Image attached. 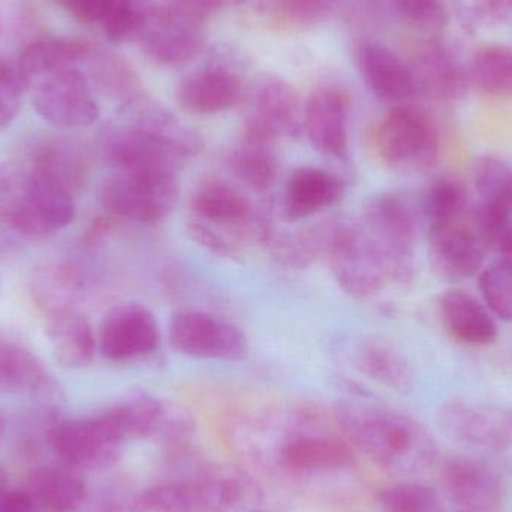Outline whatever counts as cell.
Segmentation results:
<instances>
[{"mask_svg":"<svg viewBox=\"0 0 512 512\" xmlns=\"http://www.w3.org/2000/svg\"><path fill=\"white\" fill-rule=\"evenodd\" d=\"M355 367L376 384L408 393L414 388L415 375L408 358L390 342L381 339H363L354 349Z\"/></svg>","mask_w":512,"mask_h":512,"instance_id":"obj_31","label":"cell"},{"mask_svg":"<svg viewBox=\"0 0 512 512\" xmlns=\"http://www.w3.org/2000/svg\"><path fill=\"white\" fill-rule=\"evenodd\" d=\"M186 228L195 243L218 256L239 254V243L230 234L267 240L271 233L267 222L256 216L248 195L221 179L206 180L194 189Z\"/></svg>","mask_w":512,"mask_h":512,"instance_id":"obj_3","label":"cell"},{"mask_svg":"<svg viewBox=\"0 0 512 512\" xmlns=\"http://www.w3.org/2000/svg\"><path fill=\"white\" fill-rule=\"evenodd\" d=\"M343 426L352 441L379 468L414 474L438 457L435 439L414 418L388 409H349Z\"/></svg>","mask_w":512,"mask_h":512,"instance_id":"obj_2","label":"cell"},{"mask_svg":"<svg viewBox=\"0 0 512 512\" xmlns=\"http://www.w3.org/2000/svg\"><path fill=\"white\" fill-rule=\"evenodd\" d=\"M122 435L128 439H144L161 430L165 420L162 403L146 393L131 394L108 409Z\"/></svg>","mask_w":512,"mask_h":512,"instance_id":"obj_37","label":"cell"},{"mask_svg":"<svg viewBox=\"0 0 512 512\" xmlns=\"http://www.w3.org/2000/svg\"><path fill=\"white\" fill-rule=\"evenodd\" d=\"M378 501L384 512H442L438 492L415 481L385 487L379 492Z\"/></svg>","mask_w":512,"mask_h":512,"instance_id":"obj_41","label":"cell"},{"mask_svg":"<svg viewBox=\"0 0 512 512\" xmlns=\"http://www.w3.org/2000/svg\"><path fill=\"white\" fill-rule=\"evenodd\" d=\"M324 256L339 288L355 300H369L394 285L387 258L361 224H333Z\"/></svg>","mask_w":512,"mask_h":512,"instance_id":"obj_5","label":"cell"},{"mask_svg":"<svg viewBox=\"0 0 512 512\" xmlns=\"http://www.w3.org/2000/svg\"><path fill=\"white\" fill-rule=\"evenodd\" d=\"M343 0H274V20L288 29H309L328 20Z\"/></svg>","mask_w":512,"mask_h":512,"instance_id":"obj_42","label":"cell"},{"mask_svg":"<svg viewBox=\"0 0 512 512\" xmlns=\"http://www.w3.org/2000/svg\"><path fill=\"white\" fill-rule=\"evenodd\" d=\"M378 158L388 170L405 176L433 170L441 158V135L429 113L414 104L391 108L375 132Z\"/></svg>","mask_w":512,"mask_h":512,"instance_id":"obj_4","label":"cell"},{"mask_svg":"<svg viewBox=\"0 0 512 512\" xmlns=\"http://www.w3.org/2000/svg\"><path fill=\"white\" fill-rule=\"evenodd\" d=\"M239 481L222 475L161 484L135 499V512H230L242 501Z\"/></svg>","mask_w":512,"mask_h":512,"instance_id":"obj_13","label":"cell"},{"mask_svg":"<svg viewBox=\"0 0 512 512\" xmlns=\"http://www.w3.org/2000/svg\"><path fill=\"white\" fill-rule=\"evenodd\" d=\"M481 297L498 321L512 322V256H498L481 268Z\"/></svg>","mask_w":512,"mask_h":512,"instance_id":"obj_40","label":"cell"},{"mask_svg":"<svg viewBox=\"0 0 512 512\" xmlns=\"http://www.w3.org/2000/svg\"><path fill=\"white\" fill-rule=\"evenodd\" d=\"M445 495L462 512H499L505 504L501 475L477 457H447L439 468Z\"/></svg>","mask_w":512,"mask_h":512,"instance_id":"obj_18","label":"cell"},{"mask_svg":"<svg viewBox=\"0 0 512 512\" xmlns=\"http://www.w3.org/2000/svg\"><path fill=\"white\" fill-rule=\"evenodd\" d=\"M39 117L62 129L92 126L99 119L95 90L78 68L42 78L33 95Z\"/></svg>","mask_w":512,"mask_h":512,"instance_id":"obj_15","label":"cell"},{"mask_svg":"<svg viewBox=\"0 0 512 512\" xmlns=\"http://www.w3.org/2000/svg\"><path fill=\"white\" fill-rule=\"evenodd\" d=\"M0 30H2V21H0Z\"/></svg>","mask_w":512,"mask_h":512,"instance_id":"obj_51","label":"cell"},{"mask_svg":"<svg viewBox=\"0 0 512 512\" xmlns=\"http://www.w3.org/2000/svg\"><path fill=\"white\" fill-rule=\"evenodd\" d=\"M101 152L114 173L179 177L185 155L143 126L125 122L102 135Z\"/></svg>","mask_w":512,"mask_h":512,"instance_id":"obj_9","label":"cell"},{"mask_svg":"<svg viewBox=\"0 0 512 512\" xmlns=\"http://www.w3.org/2000/svg\"><path fill=\"white\" fill-rule=\"evenodd\" d=\"M246 87L230 66H203L180 81L177 104L195 116H215L242 105Z\"/></svg>","mask_w":512,"mask_h":512,"instance_id":"obj_22","label":"cell"},{"mask_svg":"<svg viewBox=\"0 0 512 512\" xmlns=\"http://www.w3.org/2000/svg\"><path fill=\"white\" fill-rule=\"evenodd\" d=\"M436 307L442 328L454 342L468 348H487L498 340V319L471 292L447 289L439 295Z\"/></svg>","mask_w":512,"mask_h":512,"instance_id":"obj_24","label":"cell"},{"mask_svg":"<svg viewBox=\"0 0 512 512\" xmlns=\"http://www.w3.org/2000/svg\"><path fill=\"white\" fill-rule=\"evenodd\" d=\"M155 9L153 0H113L99 27L113 44L137 42Z\"/></svg>","mask_w":512,"mask_h":512,"instance_id":"obj_39","label":"cell"},{"mask_svg":"<svg viewBox=\"0 0 512 512\" xmlns=\"http://www.w3.org/2000/svg\"><path fill=\"white\" fill-rule=\"evenodd\" d=\"M75 218L71 192L18 162H0V228L24 239L45 240Z\"/></svg>","mask_w":512,"mask_h":512,"instance_id":"obj_1","label":"cell"},{"mask_svg":"<svg viewBox=\"0 0 512 512\" xmlns=\"http://www.w3.org/2000/svg\"><path fill=\"white\" fill-rule=\"evenodd\" d=\"M469 27H492L512 20V0H453Z\"/></svg>","mask_w":512,"mask_h":512,"instance_id":"obj_44","label":"cell"},{"mask_svg":"<svg viewBox=\"0 0 512 512\" xmlns=\"http://www.w3.org/2000/svg\"><path fill=\"white\" fill-rule=\"evenodd\" d=\"M310 146L328 158H349V99L336 87H319L304 102V131Z\"/></svg>","mask_w":512,"mask_h":512,"instance_id":"obj_19","label":"cell"},{"mask_svg":"<svg viewBox=\"0 0 512 512\" xmlns=\"http://www.w3.org/2000/svg\"><path fill=\"white\" fill-rule=\"evenodd\" d=\"M171 348L197 360L242 361L249 352L246 334L237 325L201 310H180L168 327Z\"/></svg>","mask_w":512,"mask_h":512,"instance_id":"obj_11","label":"cell"},{"mask_svg":"<svg viewBox=\"0 0 512 512\" xmlns=\"http://www.w3.org/2000/svg\"><path fill=\"white\" fill-rule=\"evenodd\" d=\"M225 2L227 0H167V6L204 23L210 15L224 8Z\"/></svg>","mask_w":512,"mask_h":512,"instance_id":"obj_46","label":"cell"},{"mask_svg":"<svg viewBox=\"0 0 512 512\" xmlns=\"http://www.w3.org/2000/svg\"><path fill=\"white\" fill-rule=\"evenodd\" d=\"M203 21L170 6H156L137 44L150 62L165 68L186 65L203 51Z\"/></svg>","mask_w":512,"mask_h":512,"instance_id":"obj_16","label":"cell"},{"mask_svg":"<svg viewBox=\"0 0 512 512\" xmlns=\"http://www.w3.org/2000/svg\"><path fill=\"white\" fill-rule=\"evenodd\" d=\"M179 177L114 173L102 183L99 201L108 215L135 224L165 221L179 203Z\"/></svg>","mask_w":512,"mask_h":512,"instance_id":"obj_7","label":"cell"},{"mask_svg":"<svg viewBox=\"0 0 512 512\" xmlns=\"http://www.w3.org/2000/svg\"><path fill=\"white\" fill-rule=\"evenodd\" d=\"M394 11L406 24L424 35L444 32L450 23V11L442 0H390Z\"/></svg>","mask_w":512,"mask_h":512,"instance_id":"obj_43","label":"cell"},{"mask_svg":"<svg viewBox=\"0 0 512 512\" xmlns=\"http://www.w3.org/2000/svg\"><path fill=\"white\" fill-rule=\"evenodd\" d=\"M361 225L387 258L394 285L411 282L415 273L417 218L409 204L391 192L375 195L364 207Z\"/></svg>","mask_w":512,"mask_h":512,"instance_id":"obj_8","label":"cell"},{"mask_svg":"<svg viewBox=\"0 0 512 512\" xmlns=\"http://www.w3.org/2000/svg\"><path fill=\"white\" fill-rule=\"evenodd\" d=\"M436 421L451 441L465 447L504 451L512 444V418L483 403L448 400L439 406Z\"/></svg>","mask_w":512,"mask_h":512,"instance_id":"obj_17","label":"cell"},{"mask_svg":"<svg viewBox=\"0 0 512 512\" xmlns=\"http://www.w3.org/2000/svg\"><path fill=\"white\" fill-rule=\"evenodd\" d=\"M80 71L93 90L116 99L122 105L144 95L140 78L135 74L134 68L122 56L101 45L92 42L86 59L81 63Z\"/></svg>","mask_w":512,"mask_h":512,"instance_id":"obj_29","label":"cell"},{"mask_svg":"<svg viewBox=\"0 0 512 512\" xmlns=\"http://www.w3.org/2000/svg\"><path fill=\"white\" fill-rule=\"evenodd\" d=\"M98 349L111 363H137L155 354L161 342L158 319L143 304L111 307L99 324Z\"/></svg>","mask_w":512,"mask_h":512,"instance_id":"obj_14","label":"cell"},{"mask_svg":"<svg viewBox=\"0 0 512 512\" xmlns=\"http://www.w3.org/2000/svg\"><path fill=\"white\" fill-rule=\"evenodd\" d=\"M355 65L370 92L385 104H412L420 96L408 62L381 42L361 41L355 48Z\"/></svg>","mask_w":512,"mask_h":512,"instance_id":"obj_21","label":"cell"},{"mask_svg":"<svg viewBox=\"0 0 512 512\" xmlns=\"http://www.w3.org/2000/svg\"><path fill=\"white\" fill-rule=\"evenodd\" d=\"M26 167L36 176L66 191H80L90 177L92 156L89 147L69 135H47L33 141Z\"/></svg>","mask_w":512,"mask_h":512,"instance_id":"obj_20","label":"cell"},{"mask_svg":"<svg viewBox=\"0 0 512 512\" xmlns=\"http://www.w3.org/2000/svg\"><path fill=\"white\" fill-rule=\"evenodd\" d=\"M420 96L454 102L468 93V71L441 42L430 38L415 47L408 62Z\"/></svg>","mask_w":512,"mask_h":512,"instance_id":"obj_23","label":"cell"},{"mask_svg":"<svg viewBox=\"0 0 512 512\" xmlns=\"http://www.w3.org/2000/svg\"><path fill=\"white\" fill-rule=\"evenodd\" d=\"M23 92L0 83V132L8 129L20 113Z\"/></svg>","mask_w":512,"mask_h":512,"instance_id":"obj_47","label":"cell"},{"mask_svg":"<svg viewBox=\"0 0 512 512\" xmlns=\"http://www.w3.org/2000/svg\"><path fill=\"white\" fill-rule=\"evenodd\" d=\"M243 131L277 143L303 135L304 102L280 75L262 72L246 87Z\"/></svg>","mask_w":512,"mask_h":512,"instance_id":"obj_6","label":"cell"},{"mask_svg":"<svg viewBox=\"0 0 512 512\" xmlns=\"http://www.w3.org/2000/svg\"><path fill=\"white\" fill-rule=\"evenodd\" d=\"M6 486H8V480H6L5 471H3L2 466H0V496L6 492Z\"/></svg>","mask_w":512,"mask_h":512,"instance_id":"obj_50","label":"cell"},{"mask_svg":"<svg viewBox=\"0 0 512 512\" xmlns=\"http://www.w3.org/2000/svg\"><path fill=\"white\" fill-rule=\"evenodd\" d=\"M54 381L38 355L12 340L0 339V394L47 396Z\"/></svg>","mask_w":512,"mask_h":512,"instance_id":"obj_30","label":"cell"},{"mask_svg":"<svg viewBox=\"0 0 512 512\" xmlns=\"http://www.w3.org/2000/svg\"><path fill=\"white\" fill-rule=\"evenodd\" d=\"M90 45L87 39L74 36H45L29 42L17 60L30 80H42L66 69H80Z\"/></svg>","mask_w":512,"mask_h":512,"instance_id":"obj_32","label":"cell"},{"mask_svg":"<svg viewBox=\"0 0 512 512\" xmlns=\"http://www.w3.org/2000/svg\"><path fill=\"white\" fill-rule=\"evenodd\" d=\"M42 318L51 352L63 367L83 369L92 364L98 340L86 316L77 309H63Z\"/></svg>","mask_w":512,"mask_h":512,"instance_id":"obj_26","label":"cell"},{"mask_svg":"<svg viewBox=\"0 0 512 512\" xmlns=\"http://www.w3.org/2000/svg\"><path fill=\"white\" fill-rule=\"evenodd\" d=\"M84 285L86 280L83 271L74 261L53 259L35 271L32 280L33 300L42 315L56 310L75 309Z\"/></svg>","mask_w":512,"mask_h":512,"instance_id":"obj_33","label":"cell"},{"mask_svg":"<svg viewBox=\"0 0 512 512\" xmlns=\"http://www.w3.org/2000/svg\"><path fill=\"white\" fill-rule=\"evenodd\" d=\"M75 20L99 26L113 0H56Z\"/></svg>","mask_w":512,"mask_h":512,"instance_id":"obj_45","label":"cell"},{"mask_svg":"<svg viewBox=\"0 0 512 512\" xmlns=\"http://www.w3.org/2000/svg\"><path fill=\"white\" fill-rule=\"evenodd\" d=\"M351 460V447L328 436H300L286 442L280 450L282 465L304 474L339 471Z\"/></svg>","mask_w":512,"mask_h":512,"instance_id":"obj_35","label":"cell"},{"mask_svg":"<svg viewBox=\"0 0 512 512\" xmlns=\"http://www.w3.org/2000/svg\"><path fill=\"white\" fill-rule=\"evenodd\" d=\"M469 83L489 95H512V48L484 45L472 56Z\"/></svg>","mask_w":512,"mask_h":512,"instance_id":"obj_36","label":"cell"},{"mask_svg":"<svg viewBox=\"0 0 512 512\" xmlns=\"http://www.w3.org/2000/svg\"><path fill=\"white\" fill-rule=\"evenodd\" d=\"M27 495L39 512H78L87 499L84 481L71 469H36L27 484Z\"/></svg>","mask_w":512,"mask_h":512,"instance_id":"obj_34","label":"cell"},{"mask_svg":"<svg viewBox=\"0 0 512 512\" xmlns=\"http://www.w3.org/2000/svg\"><path fill=\"white\" fill-rule=\"evenodd\" d=\"M345 185L339 176L319 167H300L289 174L282 195L289 221L312 218L339 203Z\"/></svg>","mask_w":512,"mask_h":512,"instance_id":"obj_25","label":"cell"},{"mask_svg":"<svg viewBox=\"0 0 512 512\" xmlns=\"http://www.w3.org/2000/svg\"><path fill=\"white\" fill-rule=\"evenodd\" d=\"M50 439L63 463L90 471L114 465L126 441L108 409L93 417L57 424L51 429Z\"/></svg>","mask_w":512,"mask_h":512,"instance_id":"obj_12","label":"cell"},{"mask_svg":"<svg viewBox=\"0 0 512 512\" xmlns=\"http://www.w3.org/2000/svg\"><path fill=\"white\" fill-rule=\"evenodd\" d=\"M274 141L242 132L231 149L228 164L240 185L249 191L265 192L279 180L280 158Z\"/></svg>","mask_w":512,"mask_h":512,"instance_id":"obj_28","label":"cell"},{"mask_svg":"<svg viewBox=\"0 0 512 512\" xmlns=\"http://www.w3.org/2000/svg\"><path fill=\"white\" fill-rule=\"evenodd\" d=\"M489 252L478 207L444 227L427 230L430 268L444 282L471 279L480 273Z\"/></svg>","mask_w":512,"mask_h":512,"instance_id":"obj_10","label":"cell"},{"mask_svg":"<svg viewBox=\"0 0 512 512\" xmlns=\"http://www.w3.org/2000/svg\"><path fill=\"white\" fill-rule=\"evenodd\" d=\"M0 83L8 84L24 93L29 90L32 80L27 77L18 60H12L5 54H0Z\"/></svg>","mask_w":512,"mask_h":512,"instance_id":"obj_48","label":"cell"},{"mask_svg":"<svg viewBox=\"0 0 512 512\" xmlns=\"http://www.w3.org/2000/svg\"><path fill=\"white\" fill-rule=\"evenodd\" d=\"M474 185L480 197L484 230L512 219V165L499 156L484 155L475 161Z\"/></svg>","mask_w":512,"mask_h":512,"instance_id":"obj_27","label":"cell"},{"mask_svg":"<svg viewBox=\"0 0 512 512\" xmlns=\"http://www.w3.org/2000/svg\"><path fill=\"white\" fill-rule=\"evenodd\" d=\"M0 512H39L26 492H8L0 496Z\"/></svg>","mask_w":512,"mask_h":512,"instance_id":"obj_49","label":"cell"},{"mask_svg":"<svg viewBox=\"0 0 512 512\" xmlns=\"http://www.w3.org/2000/svg\"><path fill=\"white\" fill-rule=\"evenodd\" d=\"M471 207L468 191L459 180L450 177L435 180L424 192L421 203L426 230L444 227L462 218Z\"/></svg>","mask_w":512,"mask_h":512,"instance_id":"obj_38","label":"cell"}]
</instances>
